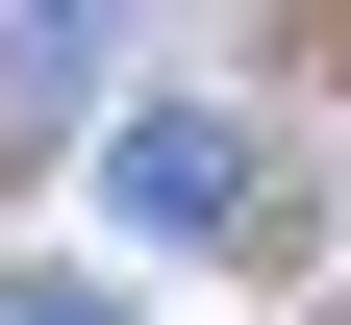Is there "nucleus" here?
Wrapping results in <instances>:
<instances>
[{
  "instance_id": "obj_1",
  "label": "nucleus",
  "mask_w": 351,
  "mask_h": 325,
  "mask_svg": "<svg viewBox=\"0 0 351 325\" xmlns=\"http://www.w3.org/2000/svg\"><path fill=\"white\" fill-rule=\"evenodd\" d=\"M101 200L201 250V225H251V125H201V101H125V125H101Z\"/></svg>"
},
{
  "instance_id": "obj_2",
  "label": "nucleus",
  "mask_w": 351,
  "mask_h": 325,
  "mask_svg": "<svg viewBox=\"0 0 351 325\" xmlns=\"http://www.w3.org/2000/svg\"><path fill=\"white\" fill-rule=\"evenodd\" d=\"M0 325H125V300H25V275H0Z\"/></svg>"
}]
</instances>
